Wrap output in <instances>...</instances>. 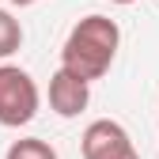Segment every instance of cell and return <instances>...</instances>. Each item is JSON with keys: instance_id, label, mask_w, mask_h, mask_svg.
Returning <instances> with one entry per match:
<instances>
[{"instance_id": "cell-7", "label": "cell", "mask_w": 159, "mask_h": 159, "mask_svg": "<svg viewBox=\"0 0 159 159\" xmlns=\"http://www.w3.org/2000/svg\"><path fill=\"white\" fill-rule=\"evenodd\" d=\"M8 4H15V8H30V4H38V0H8Z\"/></svg>"}, {"instance_id": "cell-4", "label": "cell", "mask_w": 159, "mask_h": 159, "mask_svg": "<svg viewBox=\"0 0 159 159\" xmlns=\"http://www.w3.org/2000/svg\"><path fill=\"white\" fill-rule=\"evenodd\" d=\"M87 102H91V84H87V80H80L65 65L49 76V110L57 117H65V121H68V117H80L87 110Z\"/></svg>"}, {"instance_id": "cell-8", "label": "cell", "mask_w": 159, "mask_h": 159, "mask_svg": "<svg viewBox=\"0 0 159 159\" xmlns=\"http://www.w3.org/2000/svg\"><path fill=\"white\" fill-rule=\"evenodd\" d=\"M110 4H136V0H110Z\"/></svg>"}, {"instance_id": "cell-2", "label": "cell", "mask_w": 159, "mask_h": 159, "mask_svg": "<svg viewBox=\"0 0 159 159\" xmlns=\"http://www.w3.org/2000/svg\"><path fill=\"white\" fill-rule=\"evenodd\" d=\"M38 106H42V95H38L34 76L19 65H0V125L4 129L30 125Z\"/></svg>"}, {"instance_id": "cell-1", "label": "cell", "mask_w": 159, "mask_h": 159, "mask_svg": "<svg viewBox=\"0 0 159 159\" xmlns=\"http://www.w3.org/2000/svg\"><path fill=\"white\" fill-rule=\"evenodd\" d=\"M117 46H121V27L110 15H84L61 46V65L68 72H76L80 80L95 84L110 72Z\"/></svg>"}, {"instance_id": "cell-5", "label": "cell", "mask_w": 159, "mask_h": 159, "mask_svg": "<svg viewBox=\"0 0 159 159\" xmlns=\"http://www.w3.org/2000/svg\"><path fill=\"white\" fill-rule=\"evenodd\" d=\"M19 46H23V23H19L8 8H0V61L11 57Z\"/></svg>"}, {"instance_id": "cell-6", "label": "cell", "mask_w": 159, "mask_h": 159, "mask_svg": "<svg viewBox=\"0 0 159 159\" xmlns=\"http://www.w3.org/2000/svg\"><path fill=\"white\" fill-rule=\"evenodd\" d=\"M4 159H57V152L46 140H38V136H23V140H11Z\"/></svg>"}, {"instance_id": "cell-3", "label": "cell", "mask_w": 159, "mask_h": 159, "mask_svg": "<svg viewBox=\"0 0 159 159\" xmlns=\"http://www.w3.org/2000/svg\"><path fill=\"white\" fill-rule=\"evenodd\" d=\"M80 152H84V159H140V152H136L133 136L125 133V125L110 121V117H98V121H91L84 129Z\"/></svg>"}]
</instances>
